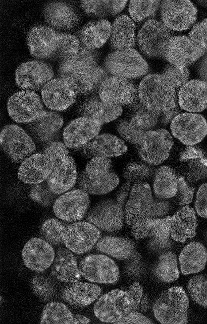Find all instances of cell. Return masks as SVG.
<instances>
[{
  "label": "cell",
  "mask_w": 207,
  "mask_h": 324,
  "mask_svg": "<svg viewBox=\"0 0 207 324\" xmlns=\"http://www.w3.org/2000/svg\"><path fill=\"white\" fill-rule=\"evenodd\" d=\"M58 73L76 93L85 94L93 91L107 77L104 69L99 66L93 53L86 47L60 61Z\"/></svg>",
  "instance_id": "6da1fadb"
},
{
  "label": "cell",
  "mask_w": 207,
  "mask_h": 324,
  "mask_svg": "<svg viewBox=\"0 0 207 324\" xmlns=\"http://www.w3.org/2000/svg\"><path fill=\"white\" fill-rule=\"evenodd\" d=\"M26 39L32 56L40 59L61 60L77 54L81 47L79 39L75 36L59 33L44 26L32 27Z\"/></svg>",
  "instance_id": "7a4b0ae2"
},
{
  "label": "cell",
  "mask_w": 207,
  "mask_h": 324,
  "mask_svg": "<svg viewBox=\"0 0 207 324\" xmlns=\"http://www.w3.org/2000/svg\"><path fill=\"white\" fill-rule=\"evenodd\" d=\"M170 204L166 201H155L149 185L140 180L132 186L124 206L125 223L131 227L147 220L166 214L170 209Z\"/></svg>",
  "instance_id": "3957f363"
},
{
  "label": "cell",
  "mask_w": 207,
  "mask_h": 324,
  "mask_svg": "<svg viewBox=\"0 0 207 324\" xmlns=\"http://www.w3.org/2000/svg\"><path fill=\"white\" fill-rule=\"evenodd\" d=\"M138 92L144 107L159 113L160 117L179 109L177 90L162 74L146 76Z\"/></svg>",
  "instance_id": "277c9868"
},
{
  "label": "cell",
  "mask_w": 207,
  "mask_h": 324,
  "mask_svg": "<svg viewBox=\"0 0 207 324\" xmlns=\"http://www.w3.org/2000/svg\"><path fill=\"white\" fill-rule=\"evenodd\" d=\"M119 179L107 158L93 157L86 165L77 179L80 190L88 194H104L114 190Z\"/></svg>",
  "instance_id": "5b68a950"
},
{
  "label": "cell",
  "mask_w": 207,
  "mask_h": 324,
  "mask_svg": "<svg viewBox=\"0 0 207 324\" xmlns=\"http://www.w3.org/2000/svg\"><path fill=\"white\" fill-rule=\"evenodd\" d=\"M189 299L181 286L170 287L163 292L153 305L155 318L163 324H184L188 322Z\"/></svg>",
  "instance_id": "8992f818"
},
{
  "label": "cell",
  "mask_w": 207,
  "mask_h": 324,
  "mask_svg": "<svg viewBox=\"0 0 207 324\" xmlns=\"http://www.w3.org/2000/svg\"><path fill=\"white\" fill-rule=\"evenodd\" d=\"M134 144L139 154L147 164L157 165L169 157L173 140L168 130L160 129L146 132Z\"/></svg>",
  "instance_id": "52a82bcc"
},
{
  "label": "cell",
  "mask_w": 207,
  "mask_h": 324,
  "mask_svg": "<svg viewBox=\"0 0 207 324\" xmlns=\"http://www.w3.org/2000/svg\"><path fill=\"white\" fill-rule=\"evenodd\" d=\"M104 65L114 76L126 78H137L149 71L148 63L133 48L115 51L105 58Z\"/></svg>",
  "instance_id": "ba28073f"
},
{
  "label": "cell",
  "mask_w": 207,
  "mask_h": 324,
  "mask_svg": "<svg viewBox=\"0 0 207 324\" xmlns=\"http://www.w3.org/2000/svg\"><path fill=\"white\" fill-rule=\"evenodd\" d=\"M99 95L103 101L113 105L135 106L138 100V88L128 78L117 76L106 77L99 86Z\"/></svg>",
  "instance_id": "9c48e42d"
},
{
  "label": "cell",
  "mask_w": 207,
  "mask_h": 324,
  "mask_svg": "<svg viewBox=\"0 0 207 324\" xmlns=\"http://www.w3.org/2000/svg\"><path fill=\"white\" fill-rule=\"evenodd\" d=\"M170 129L172 135L178 140L192 146L200 142L207 135V122L201 114L182 113L172 119Z\"/></svg>",
  "instance_id": "30bf717a"
},
{
  "label": "cell",
  "mask_w": 207,
  "mask_h": 324,
  "mask_svg": "<svg viewBox=\"0 0 207 324\" xmlns=\"http://www.w3.org/2000/svg\"><path fill=\"white\" fill-rule=\"evenodd\" d=\"M173 32L161 21L151 19L143 25L138 35L141 51L152 57L164 55L166 46L173 36Z\"/></svg>",
  "instance_id": "8fae6325"
},
{
  "label": "cell",
  "mask_w": 207,
  "mask_h": 324,
  "mask_svg": "<svg viewBox=\"0 0 207 324\" xmlns=\"http://www.w3.org/2000/svg\"><path fill=\"white\" fill-rule=\"evenodd\" d=\"M160 16L170 30L183 31L196 22L197 9L190 0H164L160 5Z\"/></svg>",
  "instance_id": "7c38bea8"
},
{
  "label": "cell",
  "mask_w": 207,
  "mask_h": 324,
  "mask_svg": "<svg viewBox=\"0 0 207 324\" xmlns=\"http://www.w3.org/2000/svg\"><path fill=\"white\" fill-rule=\"evenodd\" d=\"M81 276L95 283L110 284L120 277L119 268L110 258L104 255H91L83 259L79 265Z\"/></svg>",
  "instance_id": "4fadbf2b"
},
{
  "label": "cell",
  "mask_w": 207,
  "mask_h": 324,
  "mask_svg": "<svg viewBox=\"0 0 207 324\" xmlns=\"http://www.w3.org/2000/svg\"><path fill=\"white\" fill-rule=\"evenodd\" d=\"M131 312L126 292L118 289L101 296L94 307L95 316L101 322L106 323L116 324Z\"/></svg>",
  "instance_id": "5bb4252c"
},
{
  "label": "cell",
  "mask_w": 207,
  "mask_h": 324,
  "mask_svg": "<svg viewBox=\"0 0 207 324\" xmlns=\"http://www.w3.org/2000/svg\"><path fill=\"white\" fill-rule=\"evenodd\" d=\"M0 142L4 151L11 159L17 162L32 155L36 149L33 139L16 125H8L2 129Z\"/></svg>",
  "instance_id": "9a60e30c"
},
{
  "label": "cell",
  "mask_w": 207,
  "mask_h": 324,
  "mask_svg": "<svg viewBox=\"0 0 207 324\" xmlns=\"http://www.w3.org/2000/svg\"><path fill=\"white\" fill-rule=\"evenodd\" d=\"M8 113L15 122L30 123L44 111L42 101L35 92L26 90L12 95L7 104Z\"/></svg>",
  "instance_id": "2e32d148"
},
{
  "label": "cell",
  "mask_w": 207,
  "mask_h": 324,
  "mask_svg": "<svg viewBox=\"0 0 207 324\" xmlns=\"http://www.w3.org/2000/svg\"><path fill=\"white\" fill-rule=\"evenodd\" d=\"M100 234L98 228L89 222H75L67 226L63 236V244L74 253H84L94 246Z\"/></svg>",
  "instance_id": "e0dca14e"
},
{
  "label": "cell",
  "mask_w": 207,
  "mask_h": 324,
  "mask_svg": "<svg viewBox=\"0 0 207 324\" xmlns=\"http://www.w3.org/2000/svg\"><path fill=\"white\" fill-rule=\"evenodd\" d=\"M206 51L189 37L175 36L167 43L163 57L169 64L187 66L202 57Z\"/></svg>",
  "instance_id": "ac0fdd59"
},
{
  "label": "cell",
  "mask_w": 207,
  "mask_h": 324,
  "mask_svg": "<svg viewBox=\"0 0 207 324\" xmlns=\"http://www.w3.org/2000/svg\"><path fill=\"white\" fill-rule=\"evenodd\" d=\"M89 203L88 194L79 190L67 192L55 199L53 210L55 216L64 221L71 222L82 219Z\"/></svg>",
  "instance_id": "d6986e66"
},
{
  "label": "cell",
  "mask_w": 207,
  "mask_h": 324,
  "mask_svg": "<svg viewBox=\"0 0 207 324\" xmlns=\"http://www.w3.org/2000/svg\"><path fill=\"white\" fill-rule=\"evenodd\" d=\"M54 72L51 65L43 62L31 61L21 64L15 72V81L21 89H36L51 80Z\"/></svg>",
  "instance_id": "ffe728a7"
},
{
  "label": "cell",
  "mask_w": 207,
  "mask_h": 324,
  "mask_svg": "<svg viewBox=\"0 0 207 324\" xmlns=\"http://www.w3.org/2000/svg\"><path fill=\"white\" fill-rule=\"evenodd\" d=\"M55 253L52 246L43 239L33 238L25 244L22 251L23 262L27 267L42 272L53 263Z\"/></svg>",
  "instance_id": "44dd1931"
},
{
  "label": "cell",
  "mask_w": 207,
  "mask_h": 324,
  "mask_svg": "<svg viewBox=\"0 0 207 324\" xmlns=\"http://www.w3.org/2000/svg\"><path fill=\"white\" fill-rule=\"evenodd\" d=\"M54 168L52 158L44 153L33 154L21 164L18 171V177L22 182L37 184L47 180Z\"/></svg>",
  "instance_id": "7402d4cb"
},
{
  "label": "cell",
  "mask_w": 207,
  "mask_h": 324,
  "mask_svg": "<svg viewBox=\"0 0 207 324\" xmlns=\"http://www.w3.org/2000/svg\"><path fill=\"white\" fill-rule=\"evenodd\" d=\"M102 125L86 117L70 121L64 129V144L69 148H79L98 135Z\"/></svg>",
  "instance_id": "603a6c76"
},
{
  "label": "cell",
  "mask_w": 207,
  "mask_h": 324,
  "mask_svg": "<svg viewBox=\"0 0 207 324\" xmlns=\"http://www.w3.org/2000/svg\"><path fill=\"white\" fill-rule=\"evenodd\" d=\"M123 207L113 200L100 202L86 216V220L104 231H115L122 225Z\"/></svg>",
  "instance_id": "cb8c5ba5"
},
{
  "label": "cell",
  "mask_w": 207,
  "mask_h": 324,
  "mask_svg": "<svg viewBox=\"0 0 207 324\" xmlns=\"http://www.w3.org/2000/svg\"><path fill=\"white\" fill-rule=\"evenodd\" d=\"M46 106L56 111L64 110L75 101L76 93L70 84L61 78H54L47 82L41 91Z\"/></svg>",
  "instance_id": "d4e9b609"
},
{
  "label": "cell",
  "mask_w": 207,
  "mask_h": 324,
  "mask_svg": "<svg viewBox=\"0 0 207 324\" xmlns=\"http://www.w3.org/2000/svg\"><path fill=\"white\" fill-rule=\"evenodd\" d=\"M177 101L180 108L198 113L207 108V82L201 79L187 81L178 91Z\"/></svg>",
  "instance_id": "484cf974"
},
{
  "label": "cell",
  "mask_w": 207,
  "mask_h": 324,
  "mask_svg": "<svg viewBox=\"0 0 207 324\" xmlns=\"http://www.w3.org/2000/svg\"><path fill=\"white\" fill-rule=\"evenodd\" d=\"M84 153L93 157H116L125 153L127 147L125 142L115 135L103 133L79 147Z\"/></svg>",
  "instance_id": "4316f807"
},
{
  "label": "cell",
  "mask_w": 207,
  "mask_h": 324,
  "mask_svg": "<svg viewBox=\"0 0 207 324\" xmlns=\"http://www.w3.org/2000/svg\"><path fill=\"white\" fill-rule=\"evenodd\" d=\"M159 119V113L144 107L128 124L119 126V133L123 138L135 143L145 133L152 130Z\"/></svg>",
  "instance_id": "83f0119b"
},
{
  "label": "cell",
  "mask_w": 207,
  "mask_h": 324,
  "mask_svg": "<svg viewBox=\"0 0 207 324\" xmlns=\"http://www.w3.org/2000/svg\"><path fill=\"white\" fill-rule=\"evenodd\" d=\"M77 181V171L73 158L67 156L54 168L47 180L52 192L60 194L71 189Z\"/></svg>",
  "instance_id": "f1b7e54d"
},
{
  "label": "cell",
  "mask_w": 207,
  "mask_h": 324,
  "mask_svg": "<svg viewBox=\"0 0 207 324\" xmlns=\"http://www.w3.org/2000/svg\"><path fill=\"white\" fill-rule=\"evenodd\" d=\"M102 288L95 284L75 282L65 286L62 290L61 297L64 302L78 308L85 307L101 295Z\"/></svg>",
  "instance_id": "f546056e"
},
{
  "label": "cell",
  "mask_w": 207,
  "mask_h": 324,
  "mask_svg": "<svg viewBox=\"0 0 207 324\" xmlns=\"http://www.w3.org/2000/svg\"><path fill=\"white\" fill-rule=\"evenodd\" d=\"M197 225L194 208L184 205L171 217L170 236L174 241L184 242L195 236Z\"/></svg>",
  "instance_id": "4dcf8cb0"
},
{
  "label": "cell",
  "mask_w": 207,
  "mask_h": 324,
  "mask_svg": "<svg viewBox=\"0 0 207 324\" xmlns=\"http://www.w3.org/2000/svg\"><path fill=\"white\" fill-rule=\"evenodd\" d=\"M51 273L57 280L63 282H75L81 278L77 259L67 248L57 249Z\"/></svg>",
  "instance_id": "1f68e13d"
},
{
  "label": "cell",
  "mask_w": 207,
  "mask_h": 324,
  "mask_svg": "<svg viewBox=\"0 0 207 324\" xmlns=\"http://www.w3.org/2000/svg\"><path fill=\"white\" fill-rule=\"evenodd\" d=\"M63 124L61 116L56 112L44 110L35 120L29 123L28 129L39 141L52 138Z\"/></svg>",
  "instance_id": "d6a6232c"
},
{
  "label": "cell",
  "mask_w": 207,
  "mask_h": 324,
  "mask_svg": "<svg viewBox=\"0 0 207 324\" xmlns=\"http://www.w3.org/2000/svg\"><path fill=\"white\" fill-rule=\"evenodd\" d=\"M179 261L182 274L196 273L203 270L207 261V250L200 242L193 241L182 250Z\"/></svg>",
  "instance_id": "836d02e7"
},
{
  "label": "cell",
  "mask_w": 207,
  "mask_h": 324,
  "mask_svg": "<svg viewBox=\"0 0 207 324\" xmlns=\"http://www.w3.org/2000/svg\"><path fill=\"white\" fill-rule=\"evenodd\" d=\"M96 249L120 260L134 259L138 261L140 255L135 251L134 244L130 240L116 237L105 236L96 243Z\"/></svg>",
  "instance_id": "e575fe53"
},
{
  "label": "cell",
  "mask_w": 207,
  "mask_h": 324,
  "mask_svg": "<svg viewBox=\"0 0 207 324\" xmlns=\"http://www.w3.org/2000/svg\"><path fill=\"white\" fill-rule=\"evenodd\" d=\"M135 43V25L126 15L117 16L112 25L110 45L112 50L118 51L133 48Z\"/></svg>",
  "instance_id": "d590c367"
},
{
  "label": "cell",
  "mask_w": 207,
  "mask_h": 324,
  "mask_svg": "<svg viewBox=\"0 0 207 324\" xmlns=\"http://www.w3.org/2000/svg\"><path fill=\"white\" fill-rule=\"evenodd\" d=\"M171 216L152 218L131 227V232L138 241L153 236L161 242L166 241L170 234Z\"/></svg>",
  "instance_id": "8d00e7d4"
},
{
  "label": "cell",
  "mask_w": 207,
  "mask_h": 324,
  "mask_svg": "<svg viewBox=\"0 0 207 324\" xmlns=\"http://www.w3.org/2000/svg\"><path fill=\"white\" fill-rule=\"evenodd\" d=\"M112 25L108 20L101 19L85 25L81 37L85 47L93 50L102 47L111 36Z\"/></svg>",
  "instance_id": "74e56055"
},
{
  "label": "cell",
  "mask_w": 207,
  "mask_h": 324,
  "mask_svg": "<svg viewBox=\"0 0 207 324\" xmlns=\"http://www.w3.org/2000/svg\"><path fill=\"white\" fill-rule=\"evenodd\" d=\"M44 15L50 25L59 29L71 28L78 21V16L72 7L59 2L48 4L44 8Z\"/></svg>",
  "instance_id": "f35d334b"
},
{
  "label": "cell",
  "mask_w": 207,
  "mask_h": 324,
  "mask_svg": "<svg viewBox=\"0 0 207 324\" xmlns=\"http://www.w3.org/2000/svg\"><path fill=\"white\" fill-rule=\"evenodd\" d=\"M122 112L123 109L120 106L97 99L88 101L82 108L85 117L95 120L102 125L115 120L121 116Z\"/></svg>",
  "instance_id": "ab89813d"
},
{
  "label": "cell",
  "mask_w": 207,
  "mask_h": 324,
  "mask_svg": "<svg viewBox=\"0 0 207 324\" xmlns=\"http://www.w3.org/2000/svg\"><path fill=\"white\" fill-rule=\"evenodd\" d=\"M153 190L159 199L174 197L177 191V177L168 166H162L155 171L153 178Z\"/></svg>",
  "instance_id": "60d3db41"
},
{
  "label": "cell",
  "mask_w": 207,
  "mask_h": 324,
  "mask_svg": "<svg viewBox=\"0 0 207 324\" xmlns=\"http://www.w3.org/2000/svg\"><path fill=\"white\" fill-rule=\"evenodd\" d=\"M126 3L127 0H82L81 6L87 14L103 17L120 13Z\"/></svg>",
  "instance_id": "b9f144b4"
},
{
  "label": "cell",
  "mask_w": 207,
  "mask_h": 324,
  "mask_svg": "<svg viewBox=\"0 0 207 324\" xmlns=\"http://www.w3.org/2000/svg\"><path fill=\"white\" fill-rule=\"evenodd\" d=\"M74 315L68 308L59 302H50L44 307L41 316V324H73Z\"/></svg>",
  "instance_id": "7bdbcfd3"
},
{
  "label": "cell",
  "mask_w": 207,
  "mask_h": 324,
  "mask_svg": "<svg viewBox=\"0 0 207 324\" xmlns=\"http://www.w3.org/2000/svg\"><path fill=\"white\" fill-rule=\"evenodd\" d=\"M155 272L162 281L170 282L177 280L180 274L175 254L169 251L161 254L158 257Z\"/></svg>",
  "instance_id": "ee69618b"
},
{
  "label": "cell",
  "mask_w": 207,
  "mask_h": 324,
  "mask_svg": "<svg viewBox=\"0 0 207 324\" xmlns=\"http://www.w3.org/2000/svg\"><path fill=\"white\" fill-rule=\"evenodd\" d=\"M67 226L54 218L45 220L42 224L40 233L43 239L52 246H58L63 244V238Z\"/></svg>",
  "instance_id": "f6af8a7d"
},
{
  "label": "cell",
  "mask_w": 207,
  "mask_h": 324,
  "mask_svg": "<svg viewBox=\"0 0 207 324\" xmlns=\"http://www.w3.org/2000/svg\"><path fill=\"white\" fill-rule=\"evenodd\" d=\"M160 4L159 0H131L128 11L135 21L140 22L155 15Z\"/></svg>",
  "instance_id": "bcb514c9"
},
{
  "label": "cell",
  "mask_w": 207,
  "mask_h": 324,
  "mask_svg": "<svg viewBox=\"0 0 207 324\" xmlns=\"http://www.w3.org/2000/svg\"><path fill=\"white\" fill-rule=\"evenodd\" d=\"M188 288L192 299L201 306L207 307V280L203 275L191 278L188 282Z\"/></svg>",
  "instance_id": "7dc6e473"
},
{
  "label": "cell",
  "mask_w": 207,
  "mask_h": 324,
  "mask_svg": "<svg viewBox=\"0 0 207 324\" xmlns=\"http://www.w3.org/2000/svg\"><path fill=\"white\" fill-rule=\"evenodd\" d=\"M162 74L177 90L188 81L190 72L187 66L169 64L164 68Z\"/></svg>",
  "instance_id": "c3c4849f"
},
{
  "label": "cell",
  "mask_w": 207,
  "mask_h": 324,
  "mask_svg": "<svg viewBox=\"0 0 207 324\" xmlns=\"http://www.w3.org/2000/svg\"><path fill=\"white\" fill-rule=\"evenodd\" d=\"M30 284L33 292L41 300L48 301L53 297V287L45 277L40 275L35 276L31 279Z\"/></svg>",
  "instance_id": "681fc988"
},
{
  "label": "cell",
  "mask_w": 207,
  "mask_h": 324,
  "mask_svg": "<svg viewBox=\"0 0 207 324\" xmlns=\"http://www.w3.org/2000/svg\"><path fill=\"white\" fill-rule=\"evenodd\" d=\"M56 195L51 190L47 182L35 184L29 193L32 199L44 205H50L54 201Z\"/></svg>",
  "instance_id": "f907efd6"
},
{
  "label": "cell",
  "mask_w": 207,
  "mask_h": 324,
  "mask_svg": "<svg viewBox=\"0 0 207 324\" xmlns=\"http://www.w3.org/2000/svg\"><path fill=\"white\" fill-rule=\"evenodd\" d=\"M65 144L59 141H50L46 145L43 153L51 156L54 161V166L66 158L69 151Z\"/></svg>",
  "instance_id": "816d5d0a"
},
{
  "label": "cell",
  "mask_w": 207,
  "mask_h": 324,
  "mask_svg": "<svg viewBox=\"0 0 207 324\" xmlns=\"http://www.w3.org/2000/svg\"><path fill=\"white\" fill-rule=\"evenodd\" d=\"M194 191V188L189 187L182 177H177V191L174 197L178 205H186L191 203Z\"/></svg>",
  "instance_id": "f5cc1de1"
},
{
  "label": "cell",
  "mask_w": 207,
  "mask_h": 324,
  "mask_svg": "<svg viewBox=\"0 0 207 324\" xmlns=\"http://www.w3.org/2000/svg\"><path fill=\"white\" fill-rule=\"evenodd\" d=\"M189 35L190 39L207 50V18L195 24Z\"/></svg>",
  "instance_id": "db71d44e"
},
{
  "label": "cell",
  "mask_w": 207,
  "mask_h": 324,
  "mask_svg": "<svg viewBox=\"0 0 207 324\" xmlns=\"http://www.w3.org/2000/svg\"><path fill=\"white\" fill-rule=\"evenodd\" d=\"M143 288L138 282H134L129 285L126 292L131 306V311H139L140 301L143 296Z\"/></svg>",
  "instance_id": "11a10c76"
},
{
  "label": "cell",
  "mask_w": 207,
  "mask_h": 324,
  "mask_svg": "<svg viewBox=\"0 0 207 324\" xmlns=\"http://www.w3.org/2000/svg\"><path fill=\"white\" fill-rule=\"evenodd\" d=\"M195 208L200 216L207 218V183L202 184L197 192Z\"/></svg>",
  "instance_id": "9f6ffc18"
},
{
  "label": "cell",
  "mask_w": 207,
  "mask_h": 324,
  "mask_svg": "<svg viewBox=\"0 0 207 324\" xmlns=\"http://www.w3.org/2000/svg\"><path fill=\"white\" fill-rule=\"evenodd\" d=\"M150 174V170L146 167L139 164L129 165L125 171V176L128 180L144 179Z\"/></svg>",
  "instance_id": "6f0895ef"
},
{
  "label": "cell",
  "mask_w": 207,
  "mask_h": 324,
  "mask_svg": "<svg viewBox=\"0 0 207 324\" xmlns=\"http://www.w3.org/2000/svg\"><path fill=\"white\" fill-rule=\"evenodd\" d=\"M154 323L138 311H132L116 324H147Z\"/></svg>",
  "instance_id": "680465c9"
},
{
  "label": "cell",
  "mask_w": 207,
  "mask_h": 324,
  "mask_svg": "<svg viewBox=\"0 0 207 324\" xmlns=\"http://www.w3.org/2000/svg\"><path fill=\"white\" fill-rule=\"evenodd\" d=\"M132 180H128L117 192L116 199L118 203L123 208L125 206L130 194V188Z\"/></svg>",
  "instance_id": "91938a15"
},
{
  "label": "cell",
  "mask_w": 207,
  "mask_h": 324,
  "mask_svg": "<svg viewBox=\"0 0 207 324\" xmlns=\"http://www.w3.org/2000/svg\"><path fill=\"white\" fill-rule=\"evenodd\" d=\"M203 156L202 151L192 146L187 147L181 153L180 158L182 160H188L196 158H201Z\"/></svg>",
  "instance_id": "94428289"
},
{
  "label": "cell",
  "mask_w": 207,
  "mask_h": 324,
  "mask_svg": "<svg viewBox=\"0 0 207 324\" xmlns=\"http://www.w3.org/2000/svg\"><path fill=\"white\" fill-rule=\"evenodd\" d=\"M198 73L201 80L207 82V55L200 62L198 66Z\"/></svg>",
  "instance_id": "6125c7cd"
},
{
  "label": "cell",
  "mask_w": 207,
  "mask_h": 324,
  "mask_svg": "<svg viewBox=\"0 0 207 324\" xmlns=\"http://www.w3.org/2000/svg\"><path fill=\"white\" fill-rule=\"evenodd\" d=\"M90 320L87 317L80 314L74 315V321L73 324H88Z\"/></svg>",
  "instance_id": "be15d7a7"
},
{
  "label": "cell",
  "mask_w": 207,
  "mask_h": 324,
  "mask_svg": "<svg viewBox=\"0 0 207 324\" xmlns=\"http://www.w3.org/2000/svg\"><path fill=\"white\" fill-rule=\"evenodd\" d=\"M141 311L144 313L147 311L149 307V302L147 296L143 295L140 301Z\"/></svg>",
  "instance_id": "e7e4bbea"
},
{
  "label": "cell",
  "mask_w": 207,
  "mask_h": 324,
  "mask_svg": "<svg viewBox=\"0 0 207 324\" xmlns=\"http://www.w3.org/2000/svg\"><path fill=\"white\" fill-rule=\"evenodd\" d=\"M196 1L202 6L207 7V0H197Z\"/></svg>",
  "instance_id": "03108f58"
}]
</instances>
